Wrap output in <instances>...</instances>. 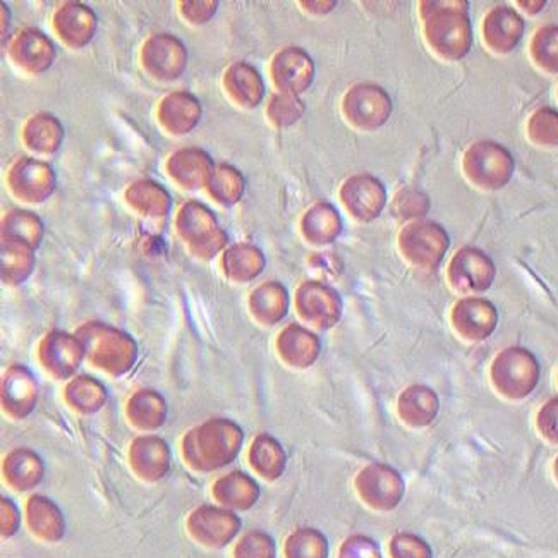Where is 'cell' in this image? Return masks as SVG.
Returning <instances> with one entry per match:
<instances>
[{"label": "cell", "mask_w": 558, "mask_h": 558, "mask_svg": "<svg viewBox=\"0 0 558 558\" xmlns=\"http://www.w3.org/2000/svg\"><path fill=\"white\" fill-rule=\"evenodd\" d=\"M419 17L428 49L445 62L462 61L472 47L471 20L465 0H424Z\"/></svg>", "instance_id": "obj_1"}, {"label": "cell", "mask_w": 558, "mask_h": 558, "mask_svg": "<svg viewBox=\"0 0 558 558\" xmlns=\"http://www.w3.org/2000/svg\"><path fill=\"white\" fill-rule=\"evenodd\" d=\"M542 368L531 351L512 345L500 351L490 366V380L498 395L509 401L530 397L540 383Z\"/></svg>", "instance_id": "obj_2"}, {"label": "cell", "mask_w": 558, "mask_h": 558, "mask_svg": "<svg viewBox=\"0 0 558 558\" xmlns=\"http://www.w3.org/2000/svg\"><path fill=\"white\" fill-rule=\"evenodd\" d=\"M516 170L512 153L495 141H477L462 155V174L480 191H500Z\"/></svg>", "instance_id": "obj_3"}, {"label": "cell", "mask_w": 558, "mask_h": 558, "mask_svg": "<svg viewBox=\"0 0 558 558\" xmlns=\"http://www.w3.org/2000/svg\"><path fill=\"white\" fill-rule=\"evenodd\" d=\"M398 251L409 265L421 271H435L447 255L451 236L440 224L413 220L398 232Z\"/></svg>", "instance_id": "obj_4"}, {"label": "cell", "mask_w": 558, "mask_h": 558, "mask_svg": "<svg viewBox=\"0 0 558 558\" xmlns=\"http://www.w3.org/2000/svg\"><path fill=\"white\" fill-rule=\"evenodd\" d=\"M495 263L477 246L460 248L448 263V283L460 294H480L489 291L495 282Z\"/></svg>", "instance_id": "obj_5"}, {"label": "cell", "mask_w": 558, "mask_h": 558, "mask_svg": "<svg viewBox=\"0 0 558 558\" xmlns=\"http://www.w3.org/2000/svg\"><path fill=\"white\" fill-rule=\"evenodd\" d=\"M342 112L353 128L375 131L391 117L392 100L383 88L363 83L345 93Z\"/></svg>", "instance_id": "obj_6"}, {"label": "cell", "mask_w": 558, "mask_h": 558, "mask_svg": "<svg viewBox=\"0 0 558 558\" xmlns=\"http://www.w3.org/2000/svg\"><path fill=\"white\" fill-rule=\"evenodd\" d=\"M451 325L462 341L483 342L497 330L498 312L483 297H462L452 306Z\"/></svg>", "instance_id": "obj_7"}, {"label": "cell", "mask_w": 558, "mask_h": 558, "mask_svg": "<svg viewBox=\"0 0 558 558\" xmlns=\"http://www.w3.org/2000/svg\"><path fill=\"white\" fill-rule=\"evenodd\" d=\"M356 489L371 509L392 510L404 497V481L389 466L373 465L363 469L356 478Z\"/></svg>", "instance_id": "obj_8"}, {"label": "cell", "mask_w": 558, "mask_h": 558, "mask_svg": "<svg viewBox=\"0 0 558 558\" xmlns=\"http://www.w3.org/2000/svg\"><path fill=\"white\" fill-rule=\"evenodd\" d=\"M481 35L490 52L498 55L510 54L518 49L524 37V20L516 9L497 5L484 14Z\"/></svg>", "instance_id": "obj_9"}, {"label": "cell", "mask_w": 558, "mask_h": 558, "mask_svg": "<svg viewBox=\"0 0 558 558\" xmlns=\"http://www.w3.org/2000/svg\"><path fill=\"white\" fill-rule=\"evenodd\" d=\"M341 200L345 210L362 223L380 217L386 203L385 186L368 174L353 176L342 185Z\"/></svg>", "instance_id": "obj_10"}, {"label": "cell", "mask_w": 558, "mask_h": 558, "mask_svg": "<svg viewBox=\"0 0 558 558\" xmlns=\"http://www.w3.org/2000/svg\"><path fill=\"white\" fill-rule=\"evenodd\" d=\"M296 306L303 320L318 329H330L341 318L339 294L324 283H303L296 294Z\"/></svg>", "instance_id": "obj_11"}, {"label": "cell", "mask_w": 558, "mask_h": 558, "mask_svg": "<svg viewBox=\"0 0 558 558\" xmlns=\"http://www.w3.org/2000/svg\"><path fill=\"white\" fill-rule=\"evenodd\" d=\"M315 64L303 49H283L271 62V78L280 93L297 94L308 90Z\"/></svg>", "instance_id": "obj_12"}, {"label": "cell", "mask_w": 558, "mask_h": 558, "mask_svg": "<svg viewBox=\"0 0 558 558\" xmlns=\"http://www.w3.org/2000/svg\"><path fill=\"white\" fill-rule=\"evenodd\" d=\"M439 395L427 385L407 386L398 397V416L410 428L430 427L439 416Z\"/></svg>", "instance_id": "obj_13"}, {"label": "cell", "mask_w": 558, "mask_h": 558, "mask_svg": "<svg viewBox=\"0 0 558 558\" xmlns=\"http://www.w3.org/2000/svg\"><path fill=\"white\" fill-rule=\"evenodd\" d=\"M238 530L239 519L224 510L200 509L191 518V531L200 542L206 543V545H226L234 538Z\"/></svg>", "instance_id": "obj_14"}, {"label": "cell", "mask_w": 558, "mask_h": 558, "mask_svg": "<svg viewBox=\"0 0 558 558\" xmlns=\"http://www.w3.org/2000/svg\"><path fill=\"white\" fill-rule=\"evenodd\" d=\"M277 350L288 365L294 366V368H308L309 365L317 362L320 342L317 337L308 330H304L303 327L291 325L280 332Z\"/></svg>", "instance_id": "obj_15"}, {"label": "cell", "mask_w": 558, "mask_h": 558, "mask_svg": "<svg viewBox=\"0 0 558 558\" xmlns=\"http://www.w3.org/2000/svg\"><path fill=\"white\" fill-rule=\"evenodd\" d=\"M301 230L312 244L324 246L335 241L341 234V217L329 203H317L304 214Z\"/></svg>", "instance_id": "obj_16"}, {"label": "cell", "mask_w": 558, "mask_h": 558, "mask_svg": "<svg viewBox=\"0 0 558 558\" xmlns=\"http://www.w3.org/2000/svg\"><path fill=\"white\" fill-rule=\"evenodd\" d=\"M288 308V291L280 283L267 282L251 294V309L262 324H277L286 317Z\"/></svg>", "instance_id": "obj_17"}, {"label": "cell", "mask_w": 558, "mask_h": 558, "mask_svg": "<svg viewBox=\"0 0 558 558\" xmlns=\"http://www.w3.org/2000/svg\"><path fill=\"white\" fill-rule=\"evenodd\" d=\"M227 87L242 107H256L263 99V81L255 67L238 64L227 75Z\"/></svg>", "instance_id": "obj_18"}, {"label": "cell", "mask_w": 558, "mask_h": 558, "mask_svg": "<svg viewBox=\"0 0 558 558\" xmlns=\"http://www.w3.org/2000/svg\"><path fill=\"white\" fill-rule=\"evenodd\" d=\"M531 61L548 75H558V26L546 25L533 35L530 43Z\"/></svg>", "instance_id": "obj_19"}, {"label": "cell", "mask_w": 558, "mask_h": 558, "mask_svg": "<svg viewBox=\"0 0 558 558\" xmlns=\"http://www.w3.org/2000/svg\"><path fill=\"white\" fill-rule=\"evenodd\" d=\"M251 462L262 477L276 480L286 468V456L279 442L271 436H258L251 448Z\"/></svg>", "instance_id": "obj_20"}, {"label": "cell", "mask_w": 558, "mask_h": 558, "mask_svg": "<svg viewBox=\"0 0 558 558\" xmlns=\"http://www.w3.org/2000/svg\"><path fill=\"white\" fill-rule=\"evenodd\" d=\"M28 519L31 530L43 536V538L55 542L61 538L64 533V522H62L61 513L55 509L54 505L40 497H34L28 504Z\"/></svg>", "instance_id": "obj_21"}, {"label": "cell", "mask_w": 558, "mask_h": 558, "mask_svg": "<svg viewBox=\"0 0 558 558\" xmlns=\"http://www.w3.org/2000/svg\"><path fill=\"white\" fill-rule=\"evenodd\" d=\"M258 495L255 481L244 474H232L218 483V500L236 509H250L258 500Z\"/></svg>", "instance_id": "obj_22"}, {"label": "cell", "mask_w": 558, "mask_h": 558, "mask_svg": "<svg viewBox=\"0 0 558 558\" xmlns=\"http://www.w3.org/2000/svg\"><path fill=\"white\" fill-rule=\"evenodd\" d=\"M525 135L531 143L542 149H557L558 147V111L551 107H542L534 111L528 119Z\"/></svg>", "instance_id": "obj_23"}, {"label": "cell", "mask_w": 558, "mask_h": 558, "mask_svg": "<svg viewBox=\"0 0 558 558\" xmlns=\"http://www.w3.org/2000/svg\"><path fill=\"white\" fill-rule=\"evenodd\" d=\"M286 557L327 558L329 557V543L318 531L300 530L292 534L286 543Z\"/></svg>", "instance_id": "obj_24"}, {"label": "cell", "mask_w": 558, "mask_h": 558, "mask_svg": "<svg viewBox=\"0 0 558 558\" xmlns=\"http://www.w3.org/2000/svg\"><path fill=\"white\" fill-rule=\"evenodd\" d=\"M395 217L404 218V220H423L430 212V198L416 188H406L395 196L394 205Z\"/></svg>", "instance_id": "obj_25"}, {"label": "cell", "mask_w": 558, "mask_h": 558, "mask_svg": "<svg viewBox=\"0 0 558 558\" xmlns=\"http://www.w3.org/2000/svg\"><path fill=\"white\" fill-rule=\"evenodd\" d=\"M304 112V103L297 99L296 94L277 93L271 97L270 105H268V117L271 123L277 124L280 128L291 126L301 119Z\"/></svg>", "instance_id": "obj_26"}, {"label": "cell", "mask_w": 558, "mask_h": 558, "mask_svg": "<svg viewBox=\"0 0 558 558\" xmlns=\"http://www.w3.org/2000/svg\"><path fill=\"white\" fill-rule=\"evenodd\" d=\"M230 265L234 267L236 276L242 280H250L258 276L265 267V258L256 248L239 246L230 251Z\"/></svg>", "instance_id": "obj_27"}, {"label": "cell", "mask_w": 558, "mask_h": 558, "mask_svg": "<svg viewBox=\"0 0 558 558\" xmlns=\"http://www.w3.org/2000/svg\"><path fill=\"white\" fill-rule=\"evenodd\" d=\"M236 558H276V543L265 533H250L239 542Z\"/></svg>", "instance_id": "obj_28"}, {"label": "cell", "mask_w": 558, "mask_h": 558, "mask_svg": "<svg viewBox=\"0 0 558 558\" xmlns=\"http://www.w3.org/2000/svg\"><path fill=\"white\" fill-rule=\"evenodd\" d=\"M392 558H433L430 545L415 534L401 533L391 542Z\"/></svg>", "instance_id": "obj_29"}, {"label": "cell", "mask_w": 558, "mask_h": 558, "mask_svg": "<svg viewBox=\"0 0 558 558\" xmlns=\"http://www.w3.org/2000/svg\"><path fill=\"white\" fill-rule=\"evenodd\" d=\"M536 428L546 442L558 445V397L546 401L540 407L538 415H536Z\"/></svg>", "instance_id": "obj_30"}, {"label": "cell", "mask_w": 558, "mask_h": 558, "mask_svg": "<svg viewBox=\"0 0 558 558\" xmlns=\"http://www.w3.org/2000/svg\"><path fill=\"white\" fill-rule=\"evenodd\" d=\"M339 558H382L377 543L365 536H353L342 545Z\"/></svg>", "instance_id": "obj_31"}, {"label": "cell", "mask_w": 558, "mask_h": 558, "mask_svg": "<svg viewBox=\"0 0 558 558\" xmlns=\"http://www.w3.org/2000/svg\"><path fill=\"white\" fill-rule=\"evenodd\" d=\"M519 5H521V8H528L525 9V13L536 14L545 8L546 2H543V0L542 2H519Z\"/></svg>", "instance_id": "obj_32"}, {"label": "cell", "mask_w": 558, "mask_h": 558, "mask_svg": "<svg viewBox=\"0 0 558 558\" xmlns=\"http://www.w3.org/2000/svg\"><path fill=\"white\" fill-rule=\"evenodd\" d=\"M554 477L555 481L558 483V456L557 459L554 460Z\"/></svg>", "instance_id": "obj_33"}, {"label": "cell", "mask_w": 558, "mask_h": 558, "mask_svg": "<svg viewBox=\"0 0 558 558\" xmlns=\"http://www.w3.org/2000/svg\"><path fill=\"white\" fill-rule=\"evenodd\" d=\"M557 385H558V371H557Z\"/></svg>", "instance_id": "obj_34"}, {"label": "cell", "mask_w": 558, "mask_h": 558, "mask_svg": "<svg viewBox=\"0 0 558 558\" xmlns=\"http://www.w3.org/2000/svg\"><path fill=\"white\" fill-rule=\"evenodd\" d=\"M557 99H558V90H557Z\"/></svg>", "instance_id": "obj_35"}]
</instances>
